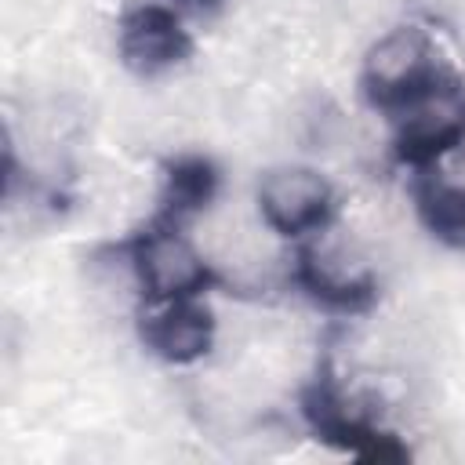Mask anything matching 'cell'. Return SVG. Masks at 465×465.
I'll list each match as a JSON object with an SVG mask.
<instances>
[{
    "instance_id": "cell-2",
    "label": "cell",
    "mask_w": 465,
    "mask_h": 465,
    "mask_svg": "<svg viewBox=\"0 0 465 465\" xmlns=\"http://www.w3.org/2000/svg\"><path fill=\"white\" fill-rule=\"evenodd\" d=\"M298 407H302L309 432L341 454H352L360 461H407L411 458V447L396 432L381 429L378 421H371L345 400V392L338 389L327 367L302 389Z\"/></svg>"
},
{
    "instance_id": "cell-11",
    "label": "cell",
    "mask_w": 465,
    "mask_h": 465,
    "mask_svg": "<svg viewBox=\"0 0 465 465\" xmlns=\"http://www.w3.org/2000/svg\"><path fill=\"white\" fill-rule=\"evenodd\" d=\"M182 4H193V7H214L218 0H182Z\"/></svg>"
},
{
    "instance_id": "cell-9",
    "label": "cell",
    "mask_w": 465,
    "mask_h": 465,
    "mask_svg": "<svg viewBox=\"0 0 465 465\" xmlns=\"http://www.w3.org/2000/svg\"><path fill=\"white\" fill-rule=\"evenodd\" d=\"M222 189V171L211 156L189 153V156H174L163 167V189H160V218L171 222H185L200 211H207L214 203Z\"/></svg>"
},
{
    "instance_id": "cell-10",
    "label": "cell",
    "mask_w": 465,
    "mask_h": 465,
    "mask_svg": "<svg viewBox=\"0 0 465 465\" xmlns=\"http://www.w3.org/2000/svg\"><path fill=\"white\" fill-rule=\"evenodd\" d=\"M414 211L425 232L454 251H465V185L421 174L414 185Z\"/></svg>"
},
{
    "instance_id": "cell-8",
    "label": "cell",
    "mask_w": 465,
    "mask_h": 465,
    "mask_svg": "<svg viewBox=\"0 0 465 465\" xmlns=\"http://www.w3.org/2000/svg\"><path fill=\"white\" fill-rule=\"evenodd\" d=\"M214 331H218L214 312L200 302V294L153 302V309L142 312V323H138L145 349L163 363H178V367L203 360L214 345Z\"/></svg>"
},
{
    "instance_id": "cell-5",
    "label": "cell",
    "mask_w": 465,
    "mask_h": 465,
    "mask_svg": "<svg viewBox=\"0 0 465 465\" xmlns=\"http://www.w3.org/2000/svg\"><path fill=\"white\" fill-rule=\"evenodd\" d=\"M461 142H465V98H461L458 84H450L440 94L425 98L421 105H414L400 116V127L392 138V156H396V163L425 174L447 153H454Z\"/></svg>"
},
{
    "instance_id": "cell-7",
    "label": "cell",
    "mask_w": 465,
    "mask_h": 465,
    "mask_svg": "<svg viewBox=\"0 0 465 465\" xmlns=\"http://www.w3.org/2000/svg\"><path fill=\"white\" fill-rule=\"evenodd\" d=\"M120 62L138 76H160L193 54V36L163 4H138L124 11L116 29Z\"/></svg>"
},
{
    "instance_id": "cell-1",
    "label": "cell",
    "mask_w": 465,
    "mask_h": 465,
    "mask_svg": "<svg viewBox=\"0 0 465 465\" xmlns=\"http://www.w3.org/2000/svg\"><path fill=\"white\" fill-rule=\"evenodd\" d=\"M454 76L443 69L432 40L418 25H396L381 40L371 44L360 69L363 98L381 109L403 116L407 109L421 105L425 98L450 87Z\"/></svg>"
},
{
    "instance_id": "cell-3",
    "label": "cell",
    "mask_w": 465,
    "mask_h": 465,
    "mask_svg": "<svg viewBox=\"0 0 465 465\" xmlns=\"http://www.w3.org/2000/svg\"><path fill=\"white\" fill-rule=\"evenodd\" d=\"M182 222L156 218L142 232L131 236L127 254L131 269L138 276V287L149 302H171V298H193L203 294L214 283L211 265L200 258V251L182 236Z\"/></svg>"
},
{
    "instance_id": "cell-4",
    "label": "cell",
    "mask_w": 465,
    "mask_h": 465,
    "mask_svg": "<svg viewBox=\"0 0 465 465\" xmlns=\"http://www.w3.org/2000/svg\"><path fill=\"white\" fill-rule=\"evenodd\" d=\"M258 211L280 236L320 232L334 214V189L312 167H272L258 182Z\"/></svg>"
},
{
    "instance_id": "cell-6",
    "label": "cell",
    "mask_w": 465,
    "mask_h": 465,
    "mask_svg": "<svg viewBox=\"0 0 465 465\" xmlns=\"http://www.w3.org/2000/svg\"><path fill=\"white\" fill-rule=\"evenodd\" d=\"M298 287L331 312H367L378 302L374 272L331 243H305L294 254Z\"/></svg>"
}]
</instances>
